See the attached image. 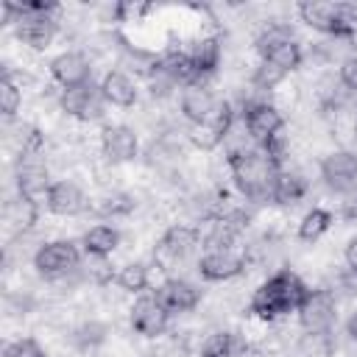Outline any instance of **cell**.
<instances>
[{
	"label": "cell",
	"mask_w": 357,
	"mask_h": 357,
	"mask_svg": "<svg viewBox=\"0 0 357 357\" xmlns=\"http://www.w3.org/2000/svg\"><path fill=\"white\" fill-rule=\"evenodd\" d=\"M307 293H310L307 282H304L296 271L282 268V271L271 273V276L254 290V296H251V301H248V310H251L259 321H268V324H271V321H279V318L296 312V310L301 307V301H304Z\"/></svg>",
	"instance_id": "obj_1"
},
{
	"label": "cell",
	"mask_w": 357,
	"mask_h": 357,
	"mask_svg": "<svg viewBox=\"0 0 357 357\" xmlns=\"http://www.w3.org/2000/svg\"><path fill=\"white\" fill-rule=\"evenodd\" d=\"M226 165L231 170L234 187L240 190V195L245 201H254V204L271 201V187L282 167H276L259 145H248L243 151L226 153Z\"/></svg>",
	"instance_id": "obj_2"
},
{
	"label": "cell",
	"mask_w": 357,
	"mask_h": 357,
	"mask_svg": "<svg viewBox=\"0 0 357 357\" xmlns=\"http://www.w3.org/2000/svg\"><path fill=\"white\" fill-rule=\"evenodd\" d=\"M3 14H6V22L14 25V33L22 45L33 47V50H45L56 31H59V22L53 14H42V11H31L25 3H6L3 6Z\"/></svg>",
	"instance_id": "obj_3"
},
{
	"label": "cell",
	"mask_w": 357,
	"mask_h": 357,
	"mask_svg": "<svg viewBox=\"0 0 357 357\" xmlns=\"http://www.w3.org/2000/svg\"><path fill=\"white\" fill-rule=\"evenodd\" d=\"M257 50H259L262 61H271V64L279 67L284 75L293 73L296 67H301V61H304V50H301V45L296 42L293 31H290L287 25H279V22H273V25H268V28L259 31V36H257Z\"/></svg>",
	"instance_id": "obj_4"
},
{
	"label": "cell",
	"mask_w": 357,
	"mask_h": 357,
	"mask_svg": "<svg viewBox=\"0 0 357 357\" xmlns=\"http://www.w3.org/2000/svg\"><path fill=\"white\" fill-rule=\"evenodd\" d=\"M240 117H243V126H245V131H248V137H251L254 145L271 142V139L279 137L282 128H284L282 112H279L271 100H265V98H254V95H251L248 100H243Z\"/></svg>",
	"instance_id": "obj_5"
},
{
	"label": "cell",
	"mask_w": 357,
	"mask_h": 357,
	"mask_svg": "<svg viewBox=\"0 0 357 357\" xmlns=\"http://www.w3.org/2000/svg\"><path fill=\"white\" fill-rule=\"evenodd\" d=\"M81 265V248L73 240H47L33 254V268L45 279H61Z\"/></svg>",
	"instance_id": "obj_6"
},
{
	"label": "cell",
	"mask_w": 357,
	"mask_h": 357,
	"mask_svg": "<svg viewBox=\"0 0 357 357\" xmlns=\"http://www.w3.org/2000/svg\"><path fill=\"white\" fill-rule=\"evenodd\" d=\"M237 123V109L231 100H218L215 112L201 123V126H190V142L201 151H215L226 142V137L231 134Z\"/></svg>",
	"instance_id": "obj_7"
},
{
	"label": "cell",
	"mask_w": 357,
	"mask_h": 357,
	"mask_svg": "<svg viewBox=\"0 0 357 357\" xmlns=\"http://www.w3.org/2000/svg\"><path fill=\"white\" fill-rule=\"evenodd\" d=\"M296 315H298V324L304 332H329L337 318V304H335L332 290L310 287V293L304 296Z\"/></svg>",
	"instance_id": "obj_8"
},
{
	"label": "cell",
	"mask_w": 357,
	"mask_h": 357,
	"mask_svg": "<svg viewBox=\"0 0 357 357\" xmlns=\"http://www.w3.org/2000/svg\"><path fill=\"white\" fill-rule=\"evenodd\" d=\"M321 178L329 190L335 192H343V195H351L357 190V153L349 151V148H340V151H332L321 159Z\"/></svg>",
	"instance_id": "obj_9"
},
{
	"label": "cell",
	"mask_w": 357,
	"mask_h": 357,
	"mask_svg": "<svg viewBox=\"0 0 357 357\" xmlns=\"http://www.w3.org/2000/svg\"><path fill=\"white\" fill-rule=\"evenodd\" d=\"M128 321H131V329L137 335H142V337H159L170 326V312L165 310V304L153 293V296H139L131 304Z\"/></svg>",
	"instance_id": "obj_10"
},
{
	"label": "cell",
	"mask_w": 357,
	"mask_h": 357,
	"mask_svg": "<svg viewBox=\"0 0 357 357\" xmlns=\"http://www.w3.org/2000/svg\"><path fill=\"white\" fill-rule=\"evenodd\" d=\"M59 106L64 114L81 120V123H89V120H100L103 117V95H100V86L95 84H86V86H75V89H61L59 95Z\"/></svg>",
	"instance_id": "obj_11"
},
{
	"label": "cell",
	"mask_w": 357,
	"mask_h": 357,
	"mask_svg": "<svg viewBox=\"0 0 357 357\" xmlns=\"http://www.w3.org/2000/svg\"><path fill=\"white\" fill-rule=\"evenodd\" d=\"M245 271V257L237 248H212L198 259V276L204 282H229Z\"/></svg>",
	"instance_id": "obj_12"
},
{
	"label": "cell",
	"mask_w": 357,
	"mask_h": 357,
	"mask_svg": "<svg viewBox=\"0 0 357 357\" xmlns=\"http://www.w3.org/2000/svg\"><path fill=\"white\" fill-rule=\"evenodd\" d=\"M198 245H201V229H198V226H190V223H173V226H167L165 234L159 237L153 257H156V259L178 262V259L190 257Z\"/></svg>",
	"instance_id": "obj_13"
},
{
	"label": "cell",
	"mask_w": 357,
	"mask_h": 357,
	"mask_svg": "<svg viewBox=\"0 0 357 357\" xmlns=\"http://www.w3.org/2000/svg\"><path fill=\"white\" fill-rule=\"evenodd\" d=\"M50 75L61 89H75V86H86L92 84V67L89 59L78 50H64L59 56H53L50 61Z\"/></svg>",
	"instance_id": "obj_14"
},
{
	"label": "cell",
	"mask_w": 357,
	"mask_h": 357,
	"mask_svg": "<svg viewBox=\"0 0 357 357\" xmlns=\"http://www.w3.org/2000/svg\"><path fill=\"white\" fill-rule=\"evenodd\" d=\"M156 298L165 304L170 315H181V312H192L201 304V290L184 276H170L156 287Z\"/></svg>",
	"instance_id": "obj_15"
},
{
	"label": "cell",
	"mask_w": 357,
	"mask_h": 357,
	"mask_svg": "<svg viewBox=\"0 0 357 357\" xmlns=\"http://www.w3.org/2000/svg\"><path fill=\"white\" fill-rule=\"evenodd\" d=\"M100 151H103V156L112 165H123V162H131L139 153V139H137V134H134L131 126L114 123V126H106L103 128V134H100Z\"/></svg>",
	"instance_id": "obj_16"
},
{
	"label": "cell",
	"mask_w": 357,
	"mask_h": 357,
	"mask_svg": "<svg viewBox=\"0 0 357 357\" xmlns=\"http://www.w3.org/2000/svg\"><path fill=\"white\" fill-rule=\"evenodd\" d=\"M45 206H47V212H53L59 218H75V215L86 212L89 201H86L84 190L75 181L61 178V181H53L50 184V190L45 195Z\"/></svg>",
	"instance_id": "obj_17"
},
{
	"label": "cell",
	"mask_w": 357,
	"mask_h": 357,
	"mask_svg": "<svg viewBox=\"0 0 357 357\" xmlns=\"http://www.w3.org/2000/svg\"><path fill=\"white\" fill-rule=\"evenodd\" d=\"M220 98H215V92L201 81V84H190L181 89V98H178V106H181V117L190 123V126H201L218 106Z\"/></svg>",
	"instance_id": "obj_18"
},
{
	"label": "cell",
	"mask_w": 357,
	"mask_h": 357,
	"mask_svg": "<svg viewBox=\"0 0 357 357\" xmlns=\"http://www.w3.org/2000/svg\"><path fill=\"white\" fill-rule=\"evenodd\" d=\"M98 86H100L103 100H106L109 106H117V109H128V106H134L137 98H139L137 81H134L128 73H123V70H109Z\"/></svg>",
	"instance_id": "obj_19"
},
{
	"label": "cell",
	"mask_w": 357,
	"mask_h": 357,
	"mask_svg": "<svg viewBox=\"0 0 357 357\" xmlns=\"http://www.w3.org/2000/svg\"><path fill=\"white\" fill-rule=\"evenodd\" d=\"M50 176H47V167L42 162H36L33 156H22L20 167H17V190L22 198H31V201H39L47 195L50 190Z\"/></svg>",
	"instance_id": "obj_20"
},
{
	"label": "cell",
	"mask_w": 357,
	"mask_h": 357,
	"mask_svg": "<svg viewBox=\"0 0 357 357\" xmlns=\"http://www.w3.org/2000/svg\"><path fill=\"white\" fill-rule=\"evenodd\" d=\"M120 245V229L117 226H109V223H95L84 231L81 237V251L92 259H106L117 251Z\"/></svg>",
	"instance_id": "obj_21"
},
{
	"label": "cell",
	"mask_w": 357,
	"mask_h": 357,
	"mask_svg": "<svg viewBox=\"0 0 357 357\" xmlns=\"http://www.w3.org/2000/svg\"><path fill=\"white\" fill-rule=\"evenodd\" d=\"M304 195H307V178H304L298 170L282 167V170L276 173V178H273L271 201L279 204V206H293V204H298Z\"/></svg>",
	"instance_id": "obj_22"
},
{
	"label": "cell",
	"mask_w": 357,
	"mask_h": 357,
	"mask_svg": "<svg viewBox=\"0 0 357 357\" xmlns=\"http://www.w3.org/2000/svg\"><path fill=\"white\" fill-rule=\"evenodd\" d=\"M153 64H156L165 75H170L181 89L190 86V84H201V78L195 75V67H192L187 50H167V53H162Z\"/></svg>",
	"instance_id": "obj_23"
},
{
	"label": "cell",
	"mask_w": 357,
	"mask_h": 357,
	"mask_svg": "<svg viewBox=\"0 0 357 357\" xmlns=\"http://www.w3.org/2000/svg\"><path fill=\"white\" fill-rule=\"evenodd\" d=\"M245 351V337L231 329H218L204 337L201 357H240Z\"/></svg>",
	"instance_id": "obj_24"
},
{
	"label": "cell",
	"mask_w": 357,
	"mask_h": 357,
	"mask_svg": "<svg viewBox=\"0 0 357 357\" xmlns=\"http://www.w3.org/2000/svg\"><path fill=\"white\" fill-rule=\"evenodd\" d=\"M190 61H192V67H195V75L204 81L206 75H212L218 67H220V39L218 36H204V39H198L190 50Z\"/></svg>",
	"instance_id": "obj_25"
},
{
	"label": "cell",
	"mask_w": 357,
	"mask_h": 357,
	"mask_svg": "<svg viewBox=\"0 0 357 357\" xmlns=\"http://www.w3.org/2000/svg\"><path fill=\"white\" fill-rule=\"evenodd\" d=\"M332 223H335V215H332L329 209L312 206V209L301 218V223H298V240H301V243H315V240H321V237L332 229Z\"/></svg>",
	"instance_id": "obj_26"
},
{
	"label": "cell",
	"mask_w": 357,
	"mask_h": 357,
	"mask_svg": "<svg viewBox=\"0 0 357 357\" xmlns=\"http://www.w3.org/2000/svg\"><path fill=\"white\" fill-rule=\"evenodd\" d=\"M298 17L304 25H310L312 31H321V33H329V25H332V14H335V3H321V0H304L296 6Z\"/></svg>",
	"instance_id": "obj_27"
},
{
	"label": "cell",
	"mask_w": 357,
	"mask_h": 357,
	"mask_svg": "<svg viewBox=\"0 0 357 357\" xmlns=\"http://www.w3.org/2000/svg\"><path fill=\"white\" fill-rule=\"evenodd\" d=\"M134 206H137L134 195H128L123 190H109L95 201V212L100 218H126L134 212Z\"/></svg>",
	"instance_id": "obj_28"
},
{
	"label": "cell",
	"mask_w": 357,
	"mask_h": 357,
	"mask_svg": "<svg viewBox=\"0 0 357 357\" xmlns=\"http://www.w3.org/2000/svg\"><path fill=\"white\" fill-rule=\"evenodd\" d=\"M114 282L120 290L126 293H134V296H142L151 284V276H148V265L142 262H126L120 265V271L114 273Z\"/></svg>",
	"instance_id": "obj_29"
},
{
	"label": "cell",
	"mask_w": 357,
	"mask_h": 357,
	"mask_svg": "<svg viewBox=\"0 0 357 357\" xmlns=\"http://www.w3.org/2000/svg\"><path fill=\"white\" fill-rule=\"evenodd\" d=\"M106 335H109V326L106 324H100V321H84V324H78L73 329L70 340H73L75 349L92 351V349H98V346L106 343Z\"/></svg>",
	"instance_id": "obj_30"
},
{
	"label": "cell",
	"mask_w": 357,
	"mask_h": 357,
	"mask_svg": "<svg viewBox=\"0 0 357 357\" xmlns=\"http://www.w3.org/2000/svg\"><path fill=\"white\" fill-rule=\"evenodd\" d=\"M329 36H335V39H354L357 36V6L354 3H335Z\"/></svg>",
	"instance_id": "obj_31"
},
{
	"label": "cell",
	"mask_w": 357,
	"mask_h": 357,
	"mask_svg": "<svg viewBox=\"0 0 357 357\" xmlns=\"http://www.w3.org/2000/svg\"><path fill=\"white\" fill-rule=\"evenodd\" d=\"M20 106H22V92L14 84L11 73H3V78H0V112H3V117L11 120L20 112Z\"/></svg>",
	"instance_id": "obj_32"
},
{
	"label": "cell",
	"mask_w": 357,
	"mask_h": 357,
	"mask_svg": "<svg viewBox=\"0 0 357 357\" xmlns=\"http://www.w3.org/2000/svg\"><path fill=\"white\" fill-rule=\"evenodd\" d=\"M332 340L329 332H304L298 340V357H329Z\"/></svg>",
	"instance_id": "obj_33"
},
{
	"label": "cell",
	"mask_w": 357,
	"mask_h": 357,
	"mask_svg": "<svg viewBox=\"0 0 357 357\" xmlns=\"http://www.w3.org/2000/svg\"><path fill=\"white\" fill-rule=\"evenodd\" d=\"M282 78H284V73H282L279 67H273L271 61H259L257 70H254V75H251V86H254L257 92H268V89H273Z\"/></svg>",
	"instance_id": "obj_34"
},
{
	"label": "cell",
	"mask_w": 357,
	"mask_h": 357,
	"mask_svg": "<svg viewBox=\"0 0 357 357\" xmlns=\"http://www.w3.org/2000/svg\"><path fill=\"white\" fill-rule=\"evenodd\" d=\"M3 354L6 357H47L45 349L39 346V340H33V337H17V340H11Z\"/></svg>",
	"instance_id": "obj_35"
},
{
	"label": "cell",
	"mask_w": 357,
	"mask_h": 357,
	"mask_svg": "<svg viewBox=\"0 0 357 357\" xmlns=\"http://www.w3.org/2000/svg\"><path fill=\"white\" fill-rule=\"evenodd\" d=\"M176 86H178V84H176L170 75H165L156 64H151V73H148V89H151L153 98H167Z\"/></svg>",
	"instance_id": "obj_36"
},
{
	"label": "cell",
	"mask_w": 357,
	"mask_h": 357,
	"mask_svg": "<svg viewBox=\"0 0 357 357\" xmlns=\"http://www.w3.org/2000/svg\"><path fill=\"white\" fill-rule=\"evenodd\" d=\"M337 78H340V84H343L349 92H357V53H351V56H346V59L340 61Z\"/></svg>",
	"instance_id": "obj_37"
},
{
	"label": "cell",
	"mask_w": 357,
	"mask_h": 357,
	"mask_svg": "<svg viewBox=\"0 0 357 357\" xmlns=\"http://www.w3.org/2000/svg\"><path fill=\"white\" fill-rule=\"evenodd\" d=\"M343 259H346V268H349L351 273H357V237H351V240L346 243Z\"/></svg>",
	"instance_id": "obj_38"
},
{
	"label": "cell",
	"mask_w": 357,
	"mask_h": 357,
	"mask_svg": "<svg viewBox=\"0 0 357 357\" xmlns=\"http://www.w3.org/2000/svg\"><path fill=\"white\" fill-rule=\"evenodd\" d=\"M340 218H343V220H357V195H354V192L343 201V206H340Z\"/></svg>",
	"instance_id": "obj_39"
},
{
	"label": "cell",
	"mask_w": 357,
	"mask_h": 357,
	"mask_svg": "<svg viewBox=\"0 0 357 357\" xmlns=\"http://www.w3.org/2000/svg\"><path fill=\"white\" fill-rule=\"evenodd\" d=\"M346 335L351 337V340H357V310L349 315V321H346Z\"/></svg>",
	"instance_id": "obj_40"
}]
</instances>
